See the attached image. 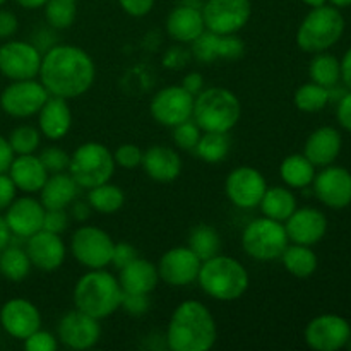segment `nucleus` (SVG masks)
Returning <instances> with one entry per match:
<instances>
[{
  "label": "nucleus",
  "mask_w": 351,
  "mask_h": 351,
  "mask_svg": "<svg viewBox=\"0 0 351 351\" xmlns=\"http://www.w3.org/2000/svg\"><path fill=\"white\" fill-rule=\"evenodd\" d=\"M38 77L50 96L74 99L93 88L96 65L84 48L55 43L43 53Z\"/></svg>",
  "instance_id": "1"
},
{
  "label": "nucleus",
  "mask_w": 351,
  "mask_h": 351,
  "mask_svg": "<svg viewBox=\"0 0 351 351\" xmlns=\"http://www.w3.org/2000/svg\"><path fill=\"white\" fill-rule=\"evenodd\" d=\"M165 339L171 351H209L218 339L215 315L202 302H182L171 314Z\"/></svg>",
  "instance_id": "2"
},
{
  "label": "nucleus",
  "mask_w": 351,
  "mask_h": 351,
  "mask_svg": "<svg viewBox=\"0 0 351 351\" xmlns=\"http://www.w3.org/2000/svg\"><path fill=\"white\" fill-rule=\"evenodd\" d=\"M122 297L119 278L105 269H91L82 274L72 291L74 307L98 321L115 314L122 305Z\"/></svg>",
  "instance_id": "3"
},
{
  "label": "nucleus",
  "mask_w": 351,
  "mask_h": 351,
  "mask_svg": "<svg viewBox=\"0 0 351 351\" xmlns=\"http://www.w3.org/2000/svg\"><path fill=\"white\" fill-rule=\"evenodd\" d=\"M197 283L209 298L218 302H235L249 290L250 278L240 261L216 254L202 261Z\"/></svg>",
  "instance_id": "4"
},
{
  "label": "nucleus",
  "mask_w": 351,
  "mask_h": 351,
  "mask_svg": "<svg viewBox=\"0 0 351 351\" xmlns=\"http://www.w3.org/2000/svg\"><path fill=\"white\" fill-rule=\"evenodd\" d=\"M242 117L239 96L226 88L202 89L194 99L192 119L202 132L228 134Z\"/></svg>",
  "instance_id": "5"
},
{
  "label": "nucleus",
  "mask_w": 351,
  "mask_h": 351,
  "mask_svg": "<svg viewBox=\"0 0 351 351\" xmlns=\"http://www.w3.org/2000/svg\"><path fill=\"white\" fill-rule=\"evenodd\" d=\"M345 31V17L335 5L312 7L297 31V45L307 53H321L335 47Z\"/></svg>",
  "instance_id": "6"
},
{
  "label": "nucleus",
  "mask_w": 351,
  "mask_h": 351,
  "mask_svg": "<svg viewBox=\"0 0 351 351\" xmlns=\"http://www.w3.org/2000/svg\"><path fill=\"white\" fill-rule=\"evenodd\" d=\"M115 167L112 151L105 144L89 141V143L81 144L71 154L67 171L72 175L79 189L89 191L112 180Z\"/></svg>",
  "instance_id": "7"
},
{
  "label": "nucleus",
  "mask_w": 351,
  "mask_h": 351,
  "mask_svg": "<svg viewBox=\"0 0 351 351\" xmlns=\"http://www.w3.org/2000/svg\"><path fill=\"white\" fill-rule=\"evenodd\" d=\"M288 245L290 239L285 230V223L266 216L250 221L242 232L243 252L259 263L278 261Z\"/></svg>",
  "instance_id": "8"
},
{
  "label": "nucleus",
  "mask_w": 351,
  "mask_h": 351,
  "mask_svg": "<svg viewBox=\"0 0 351 351\" xmlns=\"http://www.w3.org/2000/svg\"><path fill=\"white\" fill-rule=\"evenodd\" d=\"M112 237L99 226L84 225L72 233L71 252L81 266L88 269H105L112 264Z\"/></svg>",
  "instance_id": "9"
},
{
  "label": "nucleus",
  "mask_w": 351,
  "mask_h": 351,
  "mask_svg": "<svg viewBox=\"0 0 351 351\" xmlns=\"http://www.w3.org/2000/svg\"><path fill=\"white\" fill-rule=\"evenodd\" d=\"M41 58L43 51L36 45L10 38L0 45V74L9 81L36 79Z\"/></svg>",
  "instance_id": "10"
},
{
  "label": "nucleus",
  "mask_w": 351,
  "mask_h": 351,
  "mask_svg": "<svg viewBox=\"0 0 351 351\" xmlns=\"http://www.w3.org/2000/svg\"><path fill=\"white\" fill-rule=\"evenodd\" d=\"M48 96L47 88L38 79L10 81L0 93V108L12 119H29L38 115Z\"/></svg>",
  "instance_id": "11"
},
{
  "label": "nucleus",
  "mask_w": 351,
  "mask_h": 351,
  "mask_svg": "<svg viewBox=\"0 0 351 351\" xmlns=\"http://www.w3.org/2000/svg\"><path fill=\"white\" fill-rule=\"evenodd\" d=\"M206 29L216 34H237L252 16L250 0H206L201 7Z\"/></svg>",
  "instance_id": "12"
},
{
  "label": "nucleus",
  "mask_w": 351,
  "mask_h": 351,
  "mask_svg": "<svg viewBox=\"0 0 351 351\" xmlns=\"http://www.w3.org/2000/svg\"><path fill=\"white\" fill-rule=\"evenodd\" d=\"M194 99L195 96L182 88L180 84L167 86V88L160 89L151 99V117L156 123L171 129V127L192 119Z\"/></svg>",
  "instance_id": "13"
},
{
  "label": "nucleus",
  "mask_w": 351,
  "mask_h": 351,
  "mask_svg": "<svg viewBox=\"0 0 351 351\" xmlns=\"http://www.w3.org/2000/svg\"><path fill=\"white\" fill-rule=\"evenodd\" d=\"M267 189L264 175L254 167H237L225 180V194L239 209L259 208Z\"/></svg>",
  "instance_id": "14"
},
{
  "label": "nucleus",
  "mask_w": 351,
  "mask_h": 351,
  "mask_svg": "<svg viewBox=\"0 0 351 351\" xmlns=\"http://www.w3.org/2000/svg\"><path fill=\"white\" fill-rule=\"evenodd\" d=\"M304 338L315 351H338L351 341V326L341 315H317L307 324Z\"/></svg>",
  "instance_id": "15"
},
{
  "label": "nucleus",
  "mask_w": 351,
  "mask_h": 351,
  "mask_svg": "<svg viewBox=\"0 0 351 351\" xmlns=\"http://www.w3.org/2000/svg\"><path fill=\"white\" fill-rule=\"evenodd\" d=\"M57 335L58 343H62L64 346L84 351L98 345L99 338H101V326H99L98 319L74 308L62 315L57 326Z\"/></svg>",
  "instance_id": "16"
},
{
  "label": "nucleus",
  "mask_w": 351,
  "mask_h": 351,
  "mask_svg": "<svg viewBox=\"0 0 351 351\" xmlns=\"http://www.w3.org/2000/svg\"><path fill=\"white\" fill-rule=\"evenodd\" d=\"M202 261L189 247H173L161 256L158 274L168 287H189L195 283Z\"/></svg>",
  "instance_id": "17"
},
{
  "label": "nucleus",
  "mask_w": 351,
  "mask_h": 351,
  "mask_svg": "<svg viewBox=\"0 0 351 351\" xmlns=\"http://www.w3.org/2000/svg\"><path fill=\"white\" fill-rule=\"evenodd\" d=\"M0 326L10 338L24 341L41 328V314L33 302L10 298L0 308Z\"/></svg>",
  "instance_id": "18"
},
{
  "label": "nucleus",
  "mask_w": 351,
  "mask_h": 351,
  "mask_svg": "<svg viewBox=\"0 0 351 351\" xmlns=\"http://www.w3.org/2000/svg\"><path fill=\"white\" fill-rule=\"evenodd\" d=\"M314 194L319 201L331 209H343L351 204V173L343 167H324L315 173Z\"/></svg>",
  "instance_id": "19"
},
{
  "label": "nucleus",
  "mask_w": 351,
  "mask_h": 351,
  "mask_svg": "<svg viewBox=\"0 0 351 351\" xmlns=\"http://www.w3.org/2000/svg\"><path fill=\"white\" fill-rule=\"evenodd\" d=\"M245 51V45L237 34H216L206 29L194 43L191 53L199 64H213L216 60H237Z\"/></svg>",
  "instance_id": "20"
},
{
  "label": "nucleus",
  "mask_w": 351,
  "mask_h": 351,
  "mask_svg": "<svg viewBox=\"0 0 351 351\" xmlns=\"http://www.w3.org/2000/svg\"><path fill=\"white\" fill-rule=\"evenodd\" d=\"M45 211L47 209L41 204V201L31 197V195H24V197L14 199L12 204L5 209L3 218H5L12 237L26 240L43 230Z\"/></svg>",
  "instance_id": "21"
},
{
  "label": "nucleus",
  "mask_w": 351,
  "mask_h": 351,
  "mask_svg": "<svg viewBox=\"0 0 351 351\" xmlns=\"http://www.w3.org/2000/svg\"><path fill=\"white\" fill-rule=\"evenodd\" d=\"M26 252L29 256L31 264L43 273H53V271L60 269L62 264L65 263V256H67V249H65L62 237L57 233L47 232V230H40L29 239H26Z\"/></svg>",
  "instance_id": "22"
},
{
  "label": "nucleus",
  "mask_w": 351,
  "mask_h": 351,
  "mask_svg": "<svg viewBox=\"0 0 351 351\" xmlns=\"http://www.w3.org/2000/svg\"><path fill=\"white\" fill-rule=\"evenodd\" d=\"M285 230L291 243L312 247L324 239L328 232V218L315 208H297L285 221Z\"/></svg>",
  "instance_id": "23"
},
{
  "label": "nucleus",
  "mask_w": 351,
  "mask_h": 351,
  "mask_svg": "<svg viewBox=\"0 0 351 351\" xmlns=\"http://www.w3.org/2000/svg\"><path fill=\"white\" fill-rule=\"evenodd\" d=\"M206 31L201 7L192 3H180L167 17V33L173 41L191 45Z\"/></svg>",
  "instance_id": "24"
},
{
  "label": "nucleus",
  "mask_w": 351,
  "mask_h": 351,
  "mask_svg": "<svg viewBox=\"0 0 351 351\" xmlns=\"http://www.w3.org/2000/svg\"><path fill=\"white\" fill-rule=\"evenodd\" d=\"M141 167L144 168L146 175L154 182L168 184L180 177L182 173V158L173 147L170 146H154L143 151V161Z\"/></svg>",
  "instance_id": "25"
},
{
  "label": "nucleus",
  "mask_w": 351,
  "mask_h": 351,
  "mask_svg": "<svg viewBox=\"0 0 351 351\" xmlns=\"http://www.w3.org/2000/svg\"><path fill=\"white\" fill-rule=\"evenodd\" d=\"M67 101L58 96H48L38 112V130L48 141H60L71 132L72 110Z\"/></svg>",
  "instance_id": "26"
},
{
  "label": "nucleus",
  "mask_w": 351,
  "mask_h": 351,
  "mask_svg": "<svg viewBox=\"0 0 351 351\" xmlns=\"http://www.w3.org/2000/svg\"><path fill=\"white\" fill-rule=\"evenodd\" d=\"M7 173L12 178L17 191L24 194L40 192L50 175L36 154H16Z\"/></svg>",
  "instance_id": "27"
},
{
  "label": "nucleus",
  "mask_w": 351,
  "mask_h": 351,
  "mask_svg": "<svg viewBox=\"0 0 351 351\" xmlns=\"http://www.w3.org/2000/svg\"><path fill=\"white\" fill-rule=\"evenodd\" d=\"M341 134L335 127H319L308 136L305 143L304 154L314 167H329L341 153Z\"/></svg>",
  "instance_id": "28"
},
{
  "label": "nucleus",
  "mask_w": 351,
  "mask_h": 351,
  "mask_svg": "<svg viewBox=\"0 0 351 351\" xmlns=\"http://www.w3.org/2000/svg\"><path fill=\"white\" fill-rule=\"evenodd\" d=\"M119 283L123 293H146L149 295L160 283L158 267L146 259H136L119 269Z\"/></svg>",
  "instance_id": "29"
},
{
  "label": "nucleus",
  "mask_w": 351,
  "mask_h": 351,
  "mask_svg": "<svg viewBox=\"0 0 351 351\" xmlns=\"http://www.w3.org/2000/svg\"><path fill=\"white\" fill-rule=\"evenodd\" d=\"M79 185L71 173H50L40 191V201L45 209H65L77 199Z\"/></svg>",
  "instance_id": "30"
},
{
  "label": "nucleus",
  "mask_w": 351,
  "mask_h": 351,
  "mask_svg": "<svg viewBox=\"0 0 351 351\" xmlns=\"http://www.w3.org/2000/svg\"><path fill=\"white\" fill-rule=\"evenodd\" d=\"M263 216L285 223L297 209V197L288 187H267L259 204Z\"/></svg>",
  "instance_id": "31"
},
{
  "label": "nucleus",
  "mask_w": 351,
  "mask_h": 351,
  "mask_svg": "<svg viewBox=\"0 0 351 351\" xmlns=\"http://www.w3.org/2000/svg\"><path fill=\"white\" fill-rule=\"evenodd\" d=\"M280 177L290 189H305L315 178V167L305 154H290L280 165Z\"/></svg>",
  "instance_id": "32"
},
{
  "label": "nucleus",
  "mask_w": 351,
  "mask_h": 351,
  "mask_svg": "<svg viewBox=\"0 0 351 351\" xmlns=\"http://www.w3.org/2000/svg\"><path fill=\"white\" fill-rule=\"evenodd\" d=\"M285 269L295 278H308L317 271V256L312 250V247L300 245V243H291L285 249L283 256L280 257Z\"/></svg>",
  "instance_id": "33"
},
{
  "label": "nucleus",
  "mask_w": 351,
  "mask_h": 351,
  "mask_svg": "<svg viewBox=\"0 0 351 351\" xmlns=\"http://www.w3.org/2000/svg\"><path fill=\"white\" fill-rule=\"evenodd\" d=\"M29 256H27L26 249H21L16 245H7L5 249L0 252V274L5 280L19 283V281L26 280L31 273Z\"/></svg>",
  "instance_id": "34"
},
{
  "label": "nucleus",
  "mask_w": 351,
  "mask_h": 351,
  "mask_svg": "<svg viewBox=\"0 0 351 351\" xmlns=\"http://www.w3.org/2000/svg\"><path fill=\"white\" fill-rule=\"evenodd\" d=\"M125 202V194L122 189L115 184L98 185L88 191V204L91 206L93 211L101 213V215H113V213L120 211Z\"/></svg>",
  "instance_id": "35"
},
{
  "label": "nucleus",
  "mask_w": 351,
  "mask_h": 351,
  "mask_svg": "<svg viewBox=\"0 0 351 351\" xmlns=\"http://www.w3.org/2000/svg\"><path fill=\"white\" fill-rule=\"evenodd\" d=\"M308 74H311L312 82L331 89L341 79V64L335 55L321 51V53H315V57L311 60Z\"/></svg>",
  "instance_id": "36"
},
{
  "label": "nucleus",
  "mask_w": 351,
  "mask_h": 351,
  "mask_svg": "<svg viewBox=\"0 0 351 351\" xmlns=\"http://www.w3.org/2000/svg\"><path fill=\"white\" fill-rule=\"evenodd\" d=\"M189 249L195 254L201 261H208L219 254L221 249V239L218 232L209 225H197L192 228L189 235Z\"/></svg>",
  "instance_id": "37"
},
{
  "label": "nucleus",
  "mask_w": 351,
  "mask_h": 351,
  "mask_svg": "<svg viewBox=\"0 0 351 351\" xmlns=\"http://www.w3.org/2000/svg\"><path fill=\"white\" fill-rule=\"evenodd\" d=\"M195 153L202 161L209 165L221 163L226 160L230 153V139L228 134L223 132H204L201 134L197 146H195Z\"/></svg>",
  "instance_id": "38"
},
{
  "label": "nucleus",
  "mask_w": 351,
  "mask_h": 351,
  "mask_svg": "<svg viewBox=\"0 0 351 351\" xmlns=\"http://www.w3.org/2000/svg\"><path fill=\"white\" fill-rule=\"evenodd\" d=\"M331 99V89L319 86L315 82H307L295 91L293 103L300 112L317 113L328 106Z\"/></svg>",
  "instance_id": "39"
},
{
  "label": "nucleus",
  "mask_w": 351,
  "mask_h": 351,
  "mask_svg": "<svg viewBox=\"0 0 351 351\" xmlns=\"http://www.w3.org/2000/svg\"><path fill=\"white\" fill-rule=\"evenodd\" d=\"M43 9L51 29H69L77 19V0H48Z\"/></svg>",
  "instance_id": "40"
},
{
  "label": "nucleus",
  "mask_w": 351,
  "mask_h": 351,
  "mask_svg": "<svg viewBox=\"0 0 351 351\" xmlns=\"http://www.w3.org/2000/svg\"><path fill=\"white\" fill-rule=\"evenodd\" d=\"M7 139L14 154H34L41 144V132L38 127L19 125L10 132Z\"/></svg>",
  "instance_id": "41"
},
{
  "label": "nucleus",
  "mask_w": 351,
  "mask_h": 351,
  "mask_svg": "<svg viewBox=\"0 0 351 351\" xmlns=\"http://www.w3.org/2000/svg\"><path fill=\"white\" fill-rule=\"evenodd\" d=\"M201 134L202 130L192 119L171 127V139H173L175 146L184 151H194L201 139Z\"/></svg>",
  "instance_id": "42"
},
{
  "label": "nucleus",
  "mask_w": 351,
  "mask_h": 351,
  "mask_svg": "<svg viewBox=\"0 0 351 351\" xmlns=\"http://www.w3.org/2000/svg\"><path fill=\"white\" fill-rule=\"evenodd\" d=\"M40 160L43 167L47 168L48 173H60V171H67L71 154L62 149V147L48 146L40 153Z\"/></svg>",
  "instance_id": "43"
},
{
  "label": "nucleus",
  "mask_w": 351,
  "mask_h": 351,
  "mask_svg": "<svg viewBox=\"0 0 351 351\" xmlns=\"http://www.w3.org/2000/svg\"><path fill=\"white\" fill-rule=\"evenodd\" d=\"M113 160H115L117 167L125 168V170H134V168L141 167L143 149L136 146V144H122L113 153Z\"/></svg>",
  "instance_id": "44"
},
{
  "label": "nucleus",
  "mask_w": 351,
  "mask_h": 351,
  "mask_svg": "<svg viewBox=\"0 0 351 351\" xmlns=\"http://www.w3.org/2000/svg\"><path fill=\"white\" fill-rule=\"evenodd\" d=\"M24 350L27 351H57L58 350V338H55L51 332L38 329L33 335L24 339Z\"/></svg>",
  "instance_id": "45"
},
{
  "label": "nucleus",
  "mask_w": 351,
  "mask_h": 351,
  "mask_svg": "<svg viewBox=\"0 0 351 351\" xmlns=\"http://www.w3.org/2000/svg\"><path fill=\"white\" fill-rule=\"evenodd\" d=\"M123 312L132 317H141V315L147 314L151 307L149 295L146 293H123L122 297V305Z\"/></svg>",
  "instance_id": "46"
},
{
  "label": "nucleus",
  "mask_w": 351,
  "mask_h": 351,
  "mask_svg": "<svg viewBox=\"0 0 351 351\" xmlns=\"http://www.w3.org/2000/svg\"><path fill=\"white\" fill-rule=\"evenodd\" d=\"M192 58L191 48H185L184 45H177V47H171L165 51L163 55V67L170 69V71H178V69H184L189 64V60Z\"/></svg>",
  "instance_id": "47"
},
{
  "label": "nucleus",
  "mask_w": 351,
  "mask_h": 351,
  "mask_svg": "<svg viewBox=\"0 0 351 351\" xmlns=\"http://www.w3.org/2000/svg\"><path fill=\"white\" fill-rule=\"evenodd\" d=\"M69 228V215L65 209H47L43 219V230L62 235Z\"/></svg>",
  "instance_id": "48"
},
{
  "label": "nucleus",
  "mask_w": 351,
  "mask_h": 351,
  "mask_svg": "<svg viewBox=\"0 0 351 351\" xmlns=\"http://www.w3.org/2000/svg\"><path fill=\"white\" fill-rule=\"evenodd\" d=\"M136 257H137V250L134 249L130 243L119 242L113 245L112 264L117 267V269H122L123 266H127L129 263H132Z\"/></svg>",
  "instance_id": "49"
},
{
  "label": "nucleus",
  "mask_w": 351,
  "mask_h": 351,
  "mask_svg": "<svg viewBox=\"0 0 351 351\" xmlns=\"http://www.w3.org/2000/svg\"><path fill=\"white\" fill-rule=\"evenodd\" d=\"M156 0H119L123 12L130 17H144L153 10Z\"/></svg>",
  "instance_id": "50"
},
{
  "label": "nucleus",
  "mask_w": 351,
  "mask_h": 351,
  "mask_svg": "<svg viewBox=\"0 0 351 351\" xmlns=\"http://www.w3.org/2000/svg\"><path fill=\"white\" fill-rule=\"evenodd\" d=\"M19 29V21L16 14L0 7V41H7Z\"/></svg>",
  "instance_id": "51"
},
{
  "label": "nucleus",
  "mask_w": 351,
  "mask_h": 351,
  "mask_svg": "<svg viewBox=\"0 0 351 351\" xmlns=\"http://www.w3.org/2000/svg\"><path fill=\"white\" fill-rule=\"evenodd\" d=\"M16 194L17 187L14 185L9 173H0V213L5 211L12 204V201L16 199Z\"/></svg>",
  "instance_id": "52"
},
{
  "label": "nucleus",
  "mask_w": 351,
  "mask_h": 351,
  "mask_svg": "<svg viewBox=\"0 0 351 351\" xmlns=\"http://www.w3.org/2000/svg\"><path fill=\"white\" fill-rule=\"evenodd\" d=\"M336 117H338L339 125L351 132V91L343 95V98L339 99L338 108H336Z\"/></svg>",
  "instance_id": "53"
},
{
  "label": "nucleus",
  "mask_w": 351,
  "mask_h": 351,
  "mask_svg": "<svg viewBox=\"0 0 351 351\" xmlns=\"http://www.w3.org/2000/svg\"><path fill=\"white\" fill-rule=\"evenodd\" d=\"M180 86L184 89H187L191 95L197 96L199 93L204 89V77H202V74H199V72H189V74L184 75Z\"/></svg>",
  "instance_id": "54"
},
{
  "label": "nucleus",
  "mask_w": 351,
  "mask_h": 351,
  "mask_svg": "<svg viewBox=\"0 0 351 351\" xmlns=\"http://www.w3.org/2000/svg\"><path fill=\"white\" fill-rule=\"evenodd\" d=\"M14 151L10 147L9 139H5L3 136H0V173H7L9 171L10 163L14 160Z\"/></svg>",
  "instance_id": "55"
},
{
  "label": "nucleus",
  "mask_w": 351,
  "mask_h": 351,
  "mask_svg": "<svg viewBox=\"0 0 351 351\" xmlns=\"http://www.w3.org/2000/svg\"><path fill=\"white\" fill-rule=\"evenodd\" d=\"M72 218L77 219V221H86V219L91 216V206L88 204V202H82V201H74L72 202Z\"/></svg>",
  "instance_id": "56"
},
{
  "label": "nucleus",
  "mask_w": 351,
  "mask_h": 351,
  "mask_svg": "<svg viewBox=\"0 0 351 351\" xmlns=\"http://www.w3.org/2000/svg\"><path fill=\"white\" fill-rule=\"evenodd\" d=\"M339 64H341V79L345 81L346 88L351 89V48L346 51Z\"/></svg>",
  "instance_id": "57"
},
{
  "label": "nucleus",
  "mask_w": 351,
  "mask_h": 351,
  "mask_svg": "<svg viewBox=\"0 0 351 351\" xmlns=\"http://www.w3.org/2000/svg\"><path fill=\"white\" fill-rule=\"evenodd\" d=\"M10 239H12V233H10L9 226H7L5 218L0 215V252H2L7 245H9Z\"/></svg>",
  "instance_id": "58"
},
{
  "label": "nucleus",
  "mask_w": 351,
  "mask_h": 351,
  "mask_svg": "<svg viewBox=\"0 0 351 351\" xmlns=\"http://www.w3.org/2000/svg\"><path fill=\"white\" fill-rule=\"evenodd\" d=\"M47 2L48 0H16L17 5L23 7V9H26V10L41 9V7H45V3Z\"/></svg>",
  "instance_id": "59"
},
{
  "label": "nucleus",
  "mask_w": 351,
  "mask_h": 351,
  "mask_svg": "<svg viewBox=\"0 0 351 351\" xmlns=\"http://www.w3.org/2000/svg\"><path fill=\"white\" fill-rule=\"evenodd\" d=\"M331 5L338 7V9H343V7H350L351 5V0H329Z\"/></svg>",
  "instance_id": "60"
},
{
  "label": "nucleus",
  "mask_w": 351,
  "mask_h": 351,
  "mask_svg": "<svg viewBox=\"0 0 351 351\" xmlns=\"http://www.w3.org/2000/svg\"><path fill=\"white\" fill-rule=\"evenodd\" d=\"M302 2L305 3V5H308L312 9V7H319V5H324L328 0H302Z\"/></svg>",
  "instance_id": "61"
},
{
  "label": "nucleus",
  "mask_w": 351,
  "mask_h": 351,
  "mask_svg": "<svg viewBox=\"0 0 351 351\" xmlns=\"http://www.w3.org/2000/svg\"><path fill=\"white\" fill-rule=\"evenodd\" d=\"M5 2H7V0H0V7H2Z\"/></svg>",
  "instance_id": "62"
},
{
  "label": "nucleus",
  "mask_w": 351,
  "mask_h": 351,
  "mask_svg": "<svg viewBox=\"0 0 351 351\" xmlns=\"http://www.w3.org/2000/svg\"><path fill=\"white\" fill-rule=\"evenodd\" d=\"M346 346H348V348L351 350V341H350V343H348V345H346Z\"/></svg>",
  "instance_id": "63"
}]
</instances>
